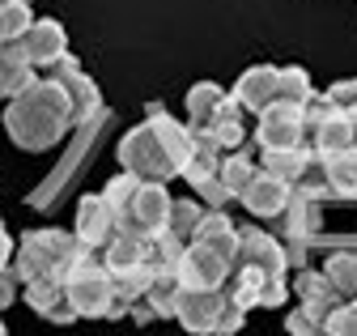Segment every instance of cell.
<instances>
[{
	"instance_id": "cell-1",
	"label": "cell",
	"mask_w": 357,
	"mask_h": 336,
	"mask_svg": "<svg viewBox=\"0 0 357 336\" xmlns=\"http://www.w3.org/2000/svg\"><path fill=\"white\" fill-rule=\"evenodd\" d=\"M0 123H5V132L17 149L26 153H43L60 145L68 132H73V107L64 98V90L56 86L52 77L34 72L26 86L5 102L0 111Z\"/></svg>"
},
{
	"instance_id": "cell-2",
	"label": "cell",
	"mask_w": 357,
	"mask_h": 336,
	"mask_svg": "<svg viewBox=\"0 0 357 336\" xmlns=\"http://www.w3.org/2000/svg\"><path fill=\"white\" fill-rule=\"evenodd\" d=\"M102 200L111 204L119 234H141V238H158L170 213V188L158 179H137V175H111V183L102 188Z\"/></svg>"
},
{
	"instance_id": "cell-3",
	"label": "cell",
	"mask_w": 357,
	"mask_h": 336,
	"mask_svg": "<svg viewBox=\"0 0 357 336\" xmlns=\"http://www.w3.org/2000/svg\"><path fill=\"white\" fill-rule=\"evenodd\" d=\"M64 298L77 319H128V303L115 293L111 273L102 268V256L89 247H77V256L60 273Z\"/></svg>"
},
{
	"instance_id": "cell-4",
	"label": "cell",
	"mask_w": 357,
	"mask_h": 336,
	"mask_svg": "<svg viewBox=\"0 0 357 336\" xmlns=\"http://www.w3.org/2000/svg\"><path fill=\"white\" fill-rule=\"evenodd\" d=\"M98 256H102V268H107L111 281H115V293H119L128 307L149 289V281H153L162 268H170V264L162 260L158 243H153V238H141V234H115V238L98 251Z\"/></svg>"
},
{
	"instance_id": "cell-5",
	"label": "cell",
	"mask_w": 357,
	"mask_h": 336,
	"mask_svg": "<svg viewBox=\"0 0 357 336\" xmlns=\"http://www.w3.org/2000/svg\"><path fill=\"white\" fill-rule=\"evenodd\" d=\"M77 238L68 234V230H30V234H22L17 243H13V260H9V268H13V277L22 281V285H30V281H38V277H52V273H64V264L77 256Z\"/></svg>"
},
{
	"instance_id": "cell-6",
	"label": "cell",
	"mask_w": 357,
	"mask_h": 336,
	"mask_svg": "<svg viewBox=\"0 0 357 336\" xmlns=\"http://www.w3.org/2000/svg\"><path fill=\"white\" fill-rule=\"evenodd\" d=\"M107 123H111V107H102L89 123H81V128H73V132H68V153L56 162V171L43 179L34 192H30V204H34V208H56V200L64 196V188H68V183H77L81 166L94 158V145H98V137H102Z\"/></svg>"
},
{
	"instance_id": "cell-7",
	"label": "cell",
	"mask_w": 357,
	"mask_h": 336,
	"mask_svg": "<svg viewBox=\"0 0 357 336\" xmlns=\"http://www.w3.org/2000/svg\"><path fill=\"white\" fill-rule=\"evenodd\" d=\"M174 319L192 336H238L247 311H238L221 289H178Z\"/></svg>"
},
{
	"instance_id": "cell-8",
	"label": "cell",
	"mask_w": 357,
	"mask_h": 336,
	"mask_svg": "<svg viewBox=\"0 0 357 336\" xmlns=\"http://www.w3.org/2000/svg\"><path fill=\"white\" fill-rule=\"evenodd\" d=\"M115 158L128 175H137V179H158V183H170L178 171H174V162L166 158V149L158 145L153 128L149 123H137V128H128L115 145Z\"/></svg>"
},
{
	"instance_id": "cell-9",
	"label": "cell",
	"mask_w": 357,
	"mask_h": 336,
	"mask_svg": "<svg viewBox=\"0 0 357 336\" xmlns=\"http://www.w3.org/2000/svg\"><path fill=\"white\" fill-rule=\"evenodd\" d=\"M43 77H52L56 86L64 90V98H68V107H73V128H81V123H89L107 102H102V90L94 86V77H89L73 56H64V60H56L52 68H43Z\"/></svg>"
},
{
	"instance_id": "cell-10",
	"label": "cell",
	"mask_w": 357,
	"mask_h": 336,
	"mask_svg": "<svg viewBox=\"0 0 357 336\" xmlns=\"http://www.w3.org/2000/svg\"><path fill=\"white\" fill-rule=\"evenodd\" d=\"M302 107L298 102H273L268 111H259L255 115V128H251V145L255 149H298V145H306Z\"/></svg>"
},
{
	"instance_id": "cell-11",
	"label": "cell",
	"mask_w": 357,
	"mask_h": 336,
	"mask_svg": "<svg viewBox=\"0 0 357 336\" xmlns=\"http://www.w3.org/2000/svg\"><path fill=\"white\" fill-rule=\"evenodd\" d=\"M217 166H221V149L208 145L204 137H196V145H192V153H188V162H183V171H178V175L192 183V192L204 200V208H226L230 204L226 188H221Z\"/></svg>"
},
{
	"instance_id": "cell-12",
	"label": "cell",
	"mask_w": 357,
	"mask_h": 336,
	"mask_svg": "<svg viewBox=\"0 0 357 336\" xmlns=\"http://www.w3.org/2000/svg\"><path fill=\"white\" fill-rule=\"evenodd\" d=\"M230 264H247V268H259L268 277H289V256H285L281 238L259 230V226H238V243H234Z\"/></svg>"
},
{
	"instance_id": "cell-13",
	"label": "cell",
	"mask_w": 357,
	"mask_h": 336,
	"mask_svg": "<svg viewBox=\"0 0 357 336\" xmlns=\"http://www.w3.org/2000/svg\"><path fill=\"white\" fill-rule=\"evenodd\" d=\"M170 268H174V277H178L183 289H221L226 277H230V260H221L217 251H208L200 243H188Z\"/></svg>"
},
{
	"instance_id": "cell-14",
	"label": "cell",
	"mask_w": 357,
	"mask_h": 336,
	"mask_svg": "<svg viewBox=\"0 0 357 336\" xmlns=\"http://www.w3.org/2000/svg\"><path fill=\"white\" fill-rule=\"evenodd\" d=\"M119 234L115 226V213H111V204L102 200V192H89L77 200V217H73V238L89 251H102L111 238Z\"/></svg>"
},
{
	"instance_id": "cell-15",
	"label": "cell",
	"mask_w": 357,
	"mask_h": 336,
	"mask_svg": "<svg viewBox=\"0 0 357 336\" xmlns=\"http://www.w3.org/2000/svg\"><path fill=\"white\" fill-rule=\"evenodd\" d=\"M294 293H298V307H302L310 319H319L324 328H328V319L344 307L340 289L328 281L324 268H294Z\"/></svg>"
},
{
	"instance_id": "cell-16",
	"label": "cell",
	"mask_w": 357,
	"mask_h": 336,
	"mask_svg": "<svg viewBox=\"0 0 357 336\" xmlns=\"http://www.w3.org/2000/svg\"><path fill=\"white\" fill-rule=\"evenodd\" d=\"M17 43H22V52H26V64H30L34 72H43V68H52L56 60L68 56V30H64L56 17H34L30 30L17 38Z\"/></svg>"
},
{
	"instance_id": "cell-17",
	"label": "cell",
	"mask_w": 357,
	"mask_h": 336,
	"mask_svg": "<svg viewBox=\"0 0 357 336\" xmlns=\"http://www.w3.org/2000/svg\"><path fill=\"white\" fill-rule=\"evenodd\" d=\"M145 123L153 128V137H158V145L166 149V158L174 162V171H183V162H188V153H192V145H196V132L188 128L183 119H174V115L166 111V102H149V107H145Z\"/></svg>"
},
{
	"instance_id": "cell-18",
	"label": "cell",
	"mask_w": 357,
	"mask_h": 336,
	"mask_svg": "<svg viewBox=\"0 0 357 336\" xmlns=\"http://www.w3.org/2000/svg\"><path fill=\"white\" fill-rule=\"evenodd\" d=\"M277 81H281V64H255V68H247V72L234 81L230 98L255 119L259 111H268V107L277 102Z\"/></svg>"
},
{
	"instance_id": "cell-19",
	"label": "cell",
	"mask_w": 357,
	"mask_h": 336,
	"mask_svg": "<svg viewBox=\"0 0 357 336\" xmlns=\"http://www.w3.org/2000/svg\"><path fill=\"white\" fill-rule=\"evenodd\" d=\"M196 137H204L208 145H217L221 153H230V149H243V145H251V115L226 94V102L217 107V115L208 119V128L204 132H196Z\"/></svg>"
},
{
	"instance_id": "cell-20",
	"label": "cell",
	"mask_w": 357,
	"mask_h": 336,
	"mask_svg": "<svg viewBox=\"0 0 357 336\" xmlns=\"http://www.w3.org/2000/svg\"><path fill=\"white\" fill-rule=\"evenodd\" d=\"M289 196H294V188L289 183H281V179H273L268 171H259L243 192H238V204L247 208L251 217H264V222H277L285 208H289Z\"/></svg>"
},
{
	"instance_id": "cell-21",
	"label": "cell",
	"mask_w": 357,
	"mask_h": 336,
	"mask_svg": "<svg viewBox=\"0 0 357 336\" xmlns=\"http://www.w3.org/2000/svg\"><path fill=\"white\" fill-rule=\"evenodd\" d=\"M22 298H26V307H30L38 319H47V323H56V328L77 323V315H73V307H68V298H64V281H60V273L22 285Z\"/></svg>"
},
{
	"instance_id": "cell-22",
	"label": "cell",
	"mask_w": 357,
	"mask_h": 336,
	"mask_svg": "<svg viewBox=\"0 0 357 336\" xmlns=\"http://www.w3.org/2000/svg\"><path fill=\"white\" fill-rule=\"evenodd\" d=\"M178 277H174V268H162L153 281H149V289L141 293L137 303L128 307V319H137V323H158V319H174V303H178Z\"/></svg>"
},
{
	"instance_id": "cell-23",
	"label": "cell",
	"mask_w": 357,
	"mask_h": 336,
	"mask_svg": "<svg viewBox=\"0 0 357 336\" xmlns=\"http://www.w3.org/2000/svg\"><path fill=\"white\" fill-rule=\"evenodd\" d=\"M192 243L217 251L221 260H234V243H238V226L226 208H200V222L192 230Z\"/></svg>"
},
{
	"instance_id": "cell-24",
	"label": "cell",
	"mask_w": 357,
	"mask_h": 336,
	"mask_svg": "<svg viewBox=\"0 0 357 336\" xmlns=\"http://www.w3.org/2000/svg\"><path fill=\"white\" fill-rule=\"evenodd\" d=\"M255 162H259V171H268L273 179H281V183L294 188L315 158H310L306 145H298V149H255Z\"/></svg>"
},
{
	"instance_id": "cell-25",
	"label": "cell",
	"mask_w": 357,
	"mask_h": 336,
	"mask_svg": "<svg viewBox=\"0 0 357 336\" xmlns=\"http://www.w3.org/2000/svg\"><path fill=\"white\" fill-rule=\"evenodd\" d=\"M217 175H221V188H226L230 200H238V192L259 175V162H255V145H243V149H230V153H221V166H217Z\"/></svg>"
},
{
	"instance_id": "cell-26",
	"label": "cell",
	"mask_w": 357,
	"mask_h": 336,
	"mask_svg": "<svg viewBox=\"0 0 357 336\" xmlns=\"http://www.w3.org/2000/svg\"><path fill=\"white\" fill-rule=\"evenodd\" d=\"M226 94H230V90H221L217 81H196V86L188 90V98H183V107H188V119H183V123H188L192 132H204L208 119L217 115V107L226 102Z\"/></svg>"
},
{
	"instance_id": "cell-27",
	"label": "cell",
	"mask_w": 357,
	"mask_h": 336,
	"mask_svg": "<svg viewBox=\"0 0 357 336\" xmlns=\"http://www.w3.org/2000/svg\"><path fill=\"white\" fill-rule=\"evenodd\" d=\"M324 166V179H328V192L340 196V200H357V145L332 153L319 162Z\"/></svg>"
},
{
	"instance_id": "cell-28",
	"label": "cell",
	"mask_w": 357,
	"mask_h": 336,
	"mask_svg": "<svg viewBox=\"0 0 357 336\" xmlns=\"http://www.w3.org/2000/svg\"><path fill=\"white\" fill-rule=\"evenodd\" d=\"M30 77H34V68L26 64V52H22L17 38L13 43H0V102H9Z\"/></svg>"
},
{
	"instance_id": "cell-29",
	"label": "cell",
	"mask_w": 357,
	"mask_h": 336,
	"mask_svg": "<svg viewBox=\"0 0 357 336\" xmlns=\"http://www.w3.org/2000/svg\"><path fill=\"white\" fill-rule=\"evenodd\" d=\"M319 268H324L328 281L340 289L344 303H357V251H332V256H324Z\"/></svg>"
},
{
	"instance_id": "cell-30",
	"label": "cell",
	"mask_w": 357,
	"mask_h": 336,
	"mask_svg": "<svg viewBox=\"0 0 357 336\" xmlns=\"http://www.w3.org/2000/svg\"><path fill=\"white\" fill-rule=\"evenodd\" d=\"M34 22V9L30 0H0V43H13L22 38Z\"/></svg>"
},
{
	"instance_id": "cell-31",
	"label": "cell",
	"mask_w": 357,
	"mask_h": 336,
	"mask_svg": "<svg viewBox=\"0 0 357 336\" xmlns=\"http://www.w3.org/2000/svg\"><path fill=\"white\" fill-rule=\"evenodd\" d=\"M310 94H315V86H310V77H306V68H298V64H281V81H277V102H306Z\"/></svg>"
},
{
	"instance_id": "cell-32",
	"label": "cell",
	"mask_w": 357,
	"mask_h": 336,
	"mask_svg": "<svg viewBox=\"0 0 357 336\" xmlns=\"http://www.w3.org/2000/svg\"><path fill=\"white\" fill-rule=\"evenodd\" d=\"M324 98H328L336 111H344V115L353 119V132H357V77H349V81H332V86L324 90Z\"/></svg>"
},
{
	"instance_id": "cell-33",
	"label": "cell",
	"mask_w": 357,
	"mask_h": 336,
	"mask_svg": "<svg viewBox=\"0 0 357 336\" xmlns=\"http://www.w3.org/2000/svg\"><path fill=\"white\" fill-rule=\"evenodd\" d=\"M285 328H289V336H328V328H324L319 319H310L302 307H294V311L285 315Z\"/></svg>"
},
{
	"instance_id": "cell-34",
	"label": "cell",
	"mask_w": 357,
	"mask_h": 336,
	"mask_svg": "<svg viewBox=\"0 0 357 336\" xmlns=\"http://www.w3.org/2000/svg\"><path fill=\"white\" fill-rule=\"evenodd\" d=\"M328 336H357V303H344L328 319Z\"/></svg>"
},
{
	"instance_id": "cell-35",
	"label": "cell",
	"mask_w": 357,
	"mask_h": 336,
	"mask_svg": "<svg viewBox=\"0 0 357 336\" xmlns=\"http://www.w3.org/2000/svg\"><path fill=\"white\" fill-rule=\"evenodd\" d=\"M17 293H22V281L13 277V268H0V315H5V307H13Z\"/></svg>"
},
{
	"instance_id": "cell-36",
	"label": "cell",
	"mask_w": 357,
	"mask_h": 336,
	"mask_svg": "<svg viewBox=\"0 0 357 336\" xmlns=\"http://www.w3.org/2000/svg\"><path fill=\"white\" fill-rule=\"evenodd\" d=\"M9 260H13V238H9L5 222H0V268H9Z\"/></svg>"
},
{
	"instance_id": "cell-37",
	"label": "cell",
	"mask_w": 357,
	"mask_h": 336,
	"mask_svg": "<svg viewBox=\"0 0 357 336\" xmlns=\"http://www.w3.org/2000/svg\"><path fill=\"white\" fill-rule=\"evenodd\" d=\"M0 336H5V315H0Z\"/></svg>"
}]
</instances>
